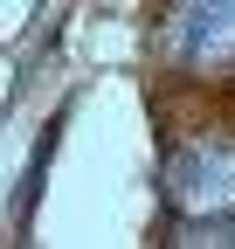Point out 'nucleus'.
Wrapping results in <instances>:
<instances>
[{"instance_id": "nucleus-3", "label": "nucleus", "mask_w": 235, "mask_h": 249, "mask_svg": "<svg viewBox=\"0 0 235 249\" xmlns=\"http://www.w3.org/2000/svg\"><path fill=\"white\" fill-rule=\"evenodd\" d=\"M173 242H208V249H221V242H235V222H228V214H187V229L173 235Z\"/></svg>"}, {"instance_id": "nucleus-1", "label": "nucleus", "mask_w": 235, "mask_h": 249, "mask_svg": "<svg viewBox=\"0 0 235 249\" xmlns=\"http://www.w3.org/2000/svg\"><path fill=\"white\" fill-rule=\"evenodd\" d=\"M166 201L180 214H235V139L201 132L166 152Z\"/></svg>"}, {"instance_id": "nucleus-2", "label": "nucleus", "mask_w": 235, "mask_h": 249, "mask_svg": "<svg viewBox=\"0 0 235 249\" xmlns=\"http://www.w3.org/2000/svg\"><path fill=\"white\" fill-rule=\"evenodd\" d=\"M166 55L180 70H235V0H173L166 7Z\"/></svg>"}]
</instances>
